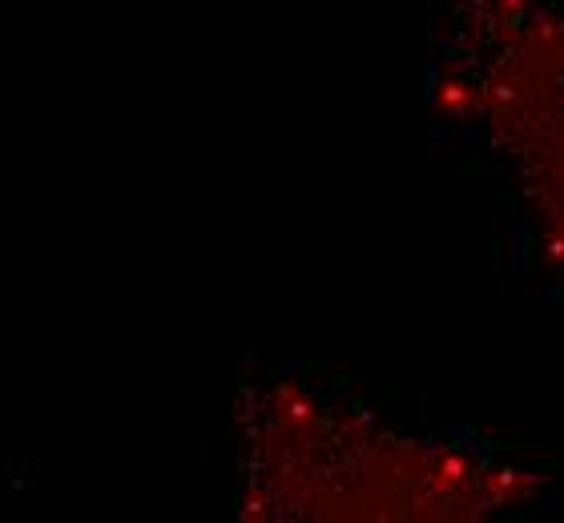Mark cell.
<instances>
[{"label": "cell", "instance_id": "obj_1", "mask_svg": "<svg viewBox=\"0 0 564 523\" xmlns=\"http://www.w3.org/2000/svg\"><path fill=\"white\" fill-rule=\"evenodd\" d=\"M235 483L250 520H517L556 500L541 447L427 423L303 367L242 386Z\"/></svg>", "mask_w": 564, "mask_h": 523}, {"label": "cell", "instance_id": "obj_2", "mask_svg": "<svg viewBox=\"0 0 564 523\" xmlns=\"http://www.w3.org/2000/svg\"><path fill=\"white\" fill-rule=\"evenodd\" d=\"M423 105L517 270L564 294V0H427Z\"/></svg>", "mask_w": 564, "mask_h": 523}]
</instances>
